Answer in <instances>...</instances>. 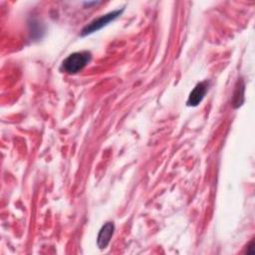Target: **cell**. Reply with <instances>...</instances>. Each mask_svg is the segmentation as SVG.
<instances>
[{"label":"cell","mask_w":255,"mask_h":255,"mask_svg":"<svg viewBox=\"0 0 255 255\" xmlns=\"http://www.w3.org/2000/svg\"><path fill=\"white\" fill-rule=\"evenodd\" d=\"M91 53L88 51L75 52L69 55L62 63L61 69L68 74H76L82 71L91 61Z\"/></svg>","instance_id":"obj_1"},{"label":"cell","mask_w":255,"mask_h":255,"mask_svg":"<svg viewBox=\"0 0 255 255\" xmlns=\"http://www.w3.org/2000/svg\"><path fill=\"white\" fill-rule=\"evenodd\" d=\"M124 10H115V11H112L108 14H105V15H102L100 16L99 18L97 19H94L93 21H91L88 25H86L82 31H81V35L82 36H86V35H89L91 33H94L100 29H102L103 27H105L107 24H109L110 22H112L113 20L117 19L123 12Z\"/></svg>","instance_id":"obj_2"},{"label":"cell","mask_w":255,"mask_h":255,"mask_svg":"<svg viewBox=\"0 0 255 255\" xmlns=\"http://www.w3.org/2000/svg\"><path fill=\"white\" fill-rule=\"evenodd\" d=\"M208 89V83L206 81L198 83L194 89L191 91V93L189 94V97L187 99V106L189 107H196L197 105H199L201 103V101L203 100L206 92Z\"/></svg>","instance_id":"obj_3"},{"label":"cell","mask_w":255,"mask_h":255,"mask_svg":"<svg viewBox=\"0 0 255 255\" xmlns=\"http://www.w3.org/2000/svg\"><path fill=\"white\" fill-rule=\"evenodd\" d=\"M114 230H115V226H114L113 222H107L101 228V230L98 234V238H97L98 246L101 249H105L109 245V243L111 241V238L114 234Z\"/></svg>","instance_id":"obj_4"},{"label":"cell","mask_w":255,"mask_h":255,"mask_svg":"<svg viewBox=\"0 0 255 255\" xmlns=\"http://www.w3.org/2000/svg\"><path fill=\"white\" fill-rule=\"evenodd\" d=\"M244 100V83L243 81H238V84L236 86L233 100H232V105L234 108H238L242 105Z\"/></svg>","instance_id":"obj_5"},{"label":"cell","mask_w":255,"mask_h":255,"mask_svg":"<svg viewBox=\"0 0 255 255\" xmlns=\"http://www.w3.org/2000/svg\"><path fill=\"white\" fill-rule=\"evenodd\" d=\"M254 241L252 240L251 242H250V244L248 245V249H247V251H246V253H253L254 252Z\"/></svg>","instance_id":"obj_6"}]
</instances>
